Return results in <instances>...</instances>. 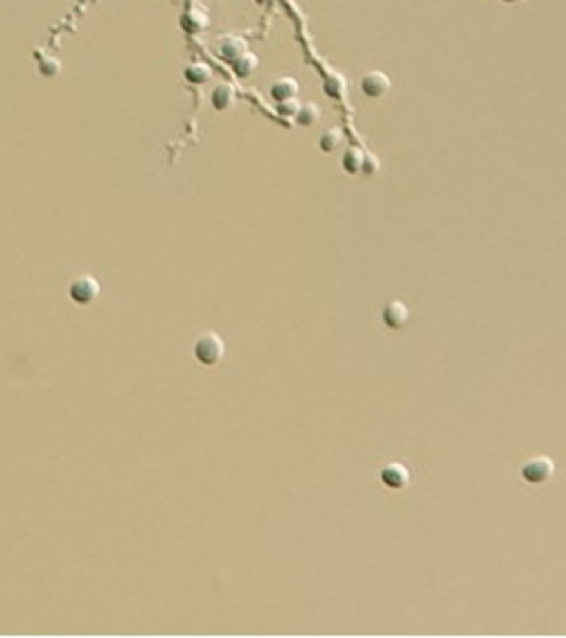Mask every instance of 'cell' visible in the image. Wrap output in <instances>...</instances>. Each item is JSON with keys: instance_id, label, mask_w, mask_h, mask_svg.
I'll use <instances>...</instances> for the list:
<instances>
[{"instance_id": "7c38bea8", "label": "cell", "mask_w": 566, "mask_h": 638, "mask_svg": "<svg viewBox=\"0 0 566 638\" xmlns=\"http://www.w3.org/2000/svg\"><path fill=\"white\" fill-rule=\"evenodd\" d=\"M230 66H232V70H235V74H237V77H251V74L258 70L260 59H258V55H255V52L249 50V52H244L239 59H235Z\"/></svg>"}, {"instance_id": "2e32d148", "label": "cell", "mask_w": 566, "mask_h": 638, "mask_svg": "<svg viewBox=\"0 0 566 638\" xmlns=\"http://www.w3.org/2000/svg\"><path fill=\"white\" fill-rule=\"evenodd\" d=\"M341 140H343V134H341L338 129H327V131L320 134L318 147H320V151H325V154H332V151L338 149Z\"/></svg>"}, {"instance_id": "5b68a950", "label": "cell", "mask_w": 566, "mask_h": 638, "mask_svg": "<svg viewBox=\"0 0 566 638\" xmlns=\"http://www.w3.org/2000/svg\"><path fill=\"white\" fill-rule=\"evenodd\" d=\"M379 478H381V483L386 485L388 490H404L411 483V474L407 469V464L388 462V464H383V467H381Z\"/></svg>"}, {"instance_id": "30bf717a", "label": "cell", "mask_w": 566, "mask_h": 638, "mask_svg": "<svg viewBox=\"0 0 566 638\" xmlns=\"http://www.w3.org/2000/svg\"><path fill=\"white\" fill-rule=\"evenodd\" d=\"M180 25H183V30L190 32V34H199V32H204L210 25V18L204 9H190V12L180 16Z\"/></svg>"}, {"instance_id": "e0dca14e", "label": "cell", "mask_w": 566, "mask_h": 638, "mask_svg": "<svg viewBox=\"0 0 566 638\" xmlns=\"http://www.w3.org/2000/svg\"><path fill=\"white\" fill-rule=\"evenodd\" d=\"M39 72L44 77H57L61 72V61L57 57H41L39 59Z\"/></svg>"}, {"instance_id": "5bb4252c", "label": "cell", "mask_w": 566, "mask_h": 638, "mask_svg": "<svg viewBox=\"0 0 566 638\" xmlns=\"http://www.w3.org/2000/svg\"><path fill=\"white\" fill-rule=\"evenodd\" d=\"M318 120H320V109H318V106H316L314 102H305V104H301V109H298V113H296V122H298V124L305 126V129H309V126H316Z\"/></svg>"}, {"instance_id": "9c48e42d", "label": "cell", "mask_w": 566, "mask_h": 638, "mask_svg": "<svg viewBox=\"0 0 566 638\" xmlns=\"http://www.w3.org/2000/svg\"><path fill=\"white\" fill-rule=\"evenodd\" d=\"M296 93H298V82L294 79V77H280V79H275L273 84H271V89H269V95H271V100L273 102H284V100H291V97H296Z\"/></svg>"}, {"instance_id": "8992f818", "label": "cell", "mask_w": 566, "mask_h": 638, "mask_svg": "<svg viewBox=\"0 0 566 638\" xmlns=\"http://www.w3.org/2000/svg\"><path fill=\"white\" fill-rule=\"evenodd\" d=\"M381 320H383V325H386L388 330H402L404 325H407V320H409L407 305H404V302H400V300L388 302V305L383 307V311H381Z\"/></svg>"}, {"instance_id": "52a82bcc", "label": "cell", "mask_w": 566, "mask_h": 638, "mask_svg": "<svg viewBox=\"0 0 566 638\" xmlns=\"http://www.w3.org/2000/svg\"><path fill=\"white\" fill-rule=\"evenodd\" d=\"M244 52H249V46H246V41H244L242 37H237V34L221 37V41H219V57L223 61L232 63L235 59H239Z\"/></svg>"}, {"instance_id": "7a4b0ae2", "label": "cell", "mask_w": 566, "mask_h": 638, "mask_svg": "<svg viewBox=\"0 0 566 638\" xmlns=\"http://www.w3.org/2000/svg\"><path fill=\"white\" fill-rule=\"evenodd\" d=\"M100 291H102V287H100L98 280H95L93 275H88V273H84V275H77L68 285V298L74 302V305L88 307V305H93L95 300H98Z\"/></svg>"}, {"instance_id": "9a60e30c", "label": "cell", "mask_w": 566, "mask_h": 638, "mask_svg": "<svg viewBox=\"0 0 566 638\" xmlns=\"http://www.w3.org/2000/svg\"><path fill=\"white\" fill-rule=\"evenodd\" d=\"M363 151L359 147H350L343 151V158H341V165L348 171V174H359L361 171V165H363Z\"/></svg>"}, {"instance_id": "ac0fdd59", "label": "cell", "mask_w": 566, "mask_h": 638, "mask_svg": "<svg viewBox=\"0 0 566 638\" xmlns=\"http://www.w3.org/2000/svg\"><path fill=\"white\" fill-rule=\"evenodd\" d=\"M379 171V158L377 156H363V165H361V174L372 176Z\"/></svg>"}, {"instance_id": "ffe728a7", "label": "cell", "mask_w": 566, "mask_h": 638, "mask_svg": "<svg viewBox=\"0 0 566 638\" xmlns=\"http://www.w3.org/2000/svg\"><path fill=\"white\" fill-rule=\"evenodd\" d=\"M501 3H517V0H501Z\"/></svg>"}, {"instance_id": "277c9868", "label": "cell", "mask_w": 566, "mask_h": 638, "mask_svg": "<svg viewBox=\"0 0 566 638\" xmlns=\"http://www.w3.org/2000/svg\"><path fill=\"white\" fill-rule=\"evenodd\" d=\"M390 89L393 82L383 70H370L361 77V91L366 93V97H372V100H379V97L388 95Z\"/></svg>"}, {"instance_id": "8fae6325", "label": "cell", "mask_w": 566, "mask_h": 638, "mask_svg": "<svg viewBox=\"0 0 566 638\" xmlns=\"http://www.w3.org/2000/svg\"><path fill=\"white\" fill-rule=\"evenodd\" d=\"M183 74H185V82L195 84V86H204L212 79V68L204 61H195L185 68Z\"/></svg>"}, {"instance_id": "ba28073f", "label": "cell", "mask_w": 566, "mask_h": 638, "mask_svg": "<svg viewBox=\"0 0 566 638\" xmlns=\"http://www.w3.org/2000/svg\"><path fill=\"white\" fill-rule=\"evenodd\" d=\"M210 104L215 111H226L235 104V86L228 82H219L210 93Z\"/></svg>"}, {"instance_id": "3957f363", "label": "cell", "mask_w": 566, "mask_h": 638, "mask_svg": "<svg viewBox=\"0 0 566 638\" xmlns=\"http://www.w3.org/2000/svg\"><path fill=\"white\" fill-rule=\"evenodd\" d=\"M521 478L526 481L528 485H544L546 481L553 478L555 474V462L546 456H535L521 464Z\"/></svg>"}, {"instance_id": "6da1fadb", "label": "cell", "mask_w": 566, "mask_h": 638, "mask_svg": "<svg viewBox=\"0 0 566 638\" xmlns=\"http://www.w3.org/2000/svg\"><path fill=\"white\" fill-rule=\"evenodd\" d=\"M223 354H226V348H223V341L217 337L215 332H206L195 341V359L206 365V367H215L221 363Z\"/></svg>"}, {"instance_id": "4fadbf2b", "label": "cell", "mask_w": 566, "mask_h": 638, "mask_svg": "<svg viewBox=\"0 0 566 638\" xmlns=\"http://www.w3.org/2000/svg\"><path fill=\"white\" fill-rule=\"evenodd\" d=\"M323 89H325L327 97H332V100H341V97L348 93V82H345L343 74L332 72V74H327L325 77Z\"/></svg>"}, {"instance_id": "d6986e66", "label": "cell", "mask_w": 566, "mask_h": 638, "mask_svg": "<svg viewBox=\"0 0 566 638\" xmlns=\"http://www.w3.org/2000/svg\"><path fill=\"white\" fill-rule=\"evenodd\" d=\"M298 109H301V102H298L296 97H291V100H284V102L277 104V111H280L282 115H294V117H296Z\"/></svg>"}]
</instances>
